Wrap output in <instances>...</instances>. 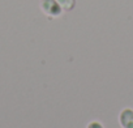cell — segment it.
Segmentation results:
<instances>
[{
    "instance_id": "cell-3",
    "label": "cell",
    "mask_w": 133,
    "mask_h": 128,
    "mask_svg": "<svg viewBox=\"0 0 133 128\" xmlns=\"http://www.w3.org/2000/svg\"><path fill=\"white\" fill-rule=\"evenodd\" d=\"M59 5L61 7V9L64 12H69L75 8L76 5V0H57Z\"/></svg>"
},
{
    "instance_id": "cell-2",
    "label": "cell",
    "mask_w": 133,
    "mask_h": 128,
    "mask_svg": "<svg viewBox=\"0 0 133 128\" xmlns=\"http://www.w3.org/2000/svg\"><path fill=\"white\" fill-rule=\"evenodd\" d=\"M119 121L123 128H133V110L124 108L119 115Z\"/></svg>"
},
{
    "instance_id": "cell-4",
    "label": "cell",
    "mask_w": 133,
    "mask_h": 128,
    "mask_svg": "<svg viewBox=\"0 0 133 128\" xmlns=\"http://www.w3.org/2000/svg\"><path fill=\"white\" fill-rule=\"evenodd\" d=\"M88 128H104L99 121H90L89 124H88Z\"/></svg>"
},
{
    "instance_id": "cell-1",
    "label": "cell",
    "mask_w": 133,
    "mask_h": 128,
    "mask_svg": "<svg viewBox=\"0 0 133 128\" xmlns=\"http://www.w3.org/2000/svg\"><path fill=\"white\" fill-rule=\"evenodd\" d=\"M41 8L48 17H57L63 12L57 0H41Z\"/></svg>"
}]
</instances>
